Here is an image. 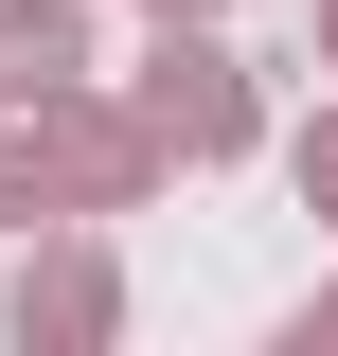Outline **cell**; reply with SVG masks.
I'll return each instance as SVG.
<instances>
[{"label":"cell","instance_id":"6da1fadb","mask_svg":"<svg viewBox=\"0 0 338 356\" xmlns=\"http://www.w3.org/2000/svg\"><path fill=\"white\" fill-rule=\"evenodd\" d=\"M161 125L178 143H232V125H250V107H232V54H196V36L161 54Z\"/></svg>","mask_w":338,"mask_h":356},{"label":"cell","instance_id":"7a4b0ae2","mask_svg":"<svg viewBox=\"0 0 338 356\" xmlns=\"http://www.w3.org/2000/svg\"><path fill=\"white\" fill-rule=\"evenodd\" d=\"M54 72H72V18H54V0H36V18H0V89H18V107H36Z\"/></svg>","mask_w":338,"mask_h":356},{"label":"cell","instance_id":"3957f363","mask_svg":"<svg viewBox=\"0 0 338 356\" xmlns=\"http://www.w3.org/2000/svg\"><path fill=\"white\" fill-rule=\"evenodd\" d=\"M161 18H196V0H161Z\"/></svg>","mask_w":338,"mask_h":356}]
</instances>
